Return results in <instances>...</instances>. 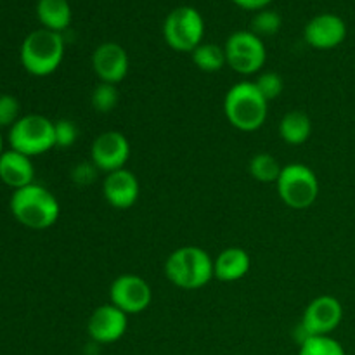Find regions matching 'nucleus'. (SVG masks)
I'll list each match as a JSON object with an SVG mask.
<instances>
[{
	"mask_svg": "<svg viewBox=\"0 0 355 355\" xmlns=\"http://www.w3.org/2000/svg\"><path fill=\"white\" fill-rule=\"evenodd\" d=\"M10 211L21 225L33 231L49 229L58 222L61 207L47 187L30 184L14 191L10 196Z\"/></svg>",
	"mask_w": 355,
	"mask_h": 355,
	"instance_id": "f257e3e1",
	"label": "nucleus"
},
{
	"mask_svg": "<svg viewBox=\"0 0 355 355\" xmlns=\"http://www.w3.org/2000/svg\"><path fill=\"white\" fill-rule=\"evenodd\" d=\"M224 113L236 130L255 132L266 123L269 101L259 92L253 82H239L225 94Z\"/></svg>",
	"mask_w": 355,
	"mask_h": 355,
	"instance_id": "f03ea898",
	"label": "nucleus"
},
{
	"mask_svg": "<svg viewBox=\"0 0 355 355\" xmlns=\"http://www.w3.org/2000/svg\"><path fill=\"white\" fill-rule=\"evenodd\" d=\"M165 276L180 290H200L214 279V259L200 246L177 248L165 260Z\"/></svg>",
	"mask_w": 355,
	"mask_h": 355,
	"instance_id": "7ed1b4c3",
	"label": "nucleus"
},
{
	"mask_svg": "<svg viewBox=\"0 0 355 355\" xmlns=\"http://www.w3.org/2000/svg\"><path fill=\"white\" fill-rule=\"evenodd\" d=\"M19 59L23 68L33 76H49L61 66L64 59V38L62 33L35 30L21 44Z\"/></svg>",
	"mask_w": 355,
	"mask_h": 355,
	"instance_id": "20e7f679",
	"label": "nucleus"
},
{
	"mask_svg": "<svg viewBox=\"0 0 355 355\" xmlns=\"http://www.w3.org/2000/svg\"><path fill=\"white\" fill-rule=\"evenodd\" d=\"M276 186L281 201L293 210H307L319 196L318 175L304 163H290L283 166Z\"/></svg>",
	"mask_w": 355,
	"mask_h": 355,
	"instance_id": "39448f33",
	"label": "nucleus"
},
{
	"mask_svg": "<svg viewBox=\"0 0 355 355\" xmlns=\"http://www.w3.org/2000/svg\"><path fill=\"white\" fill-rule=\"evenodd\" d=\"M10 149L23 155L40 156L55 148L54 121L42 114H26L21 116L9 128Z\"/></svg>",
	"mask_w": 355,
	"mask_h": 355,
	"instance_id": "423d86ee",
	"label": "nucleus"
},
{
	"mask_svg": "<svg viewBox=\"0 0 355 355\" xmlns=\"http://www.w3.org/2000/svg\"><path fill=\"white\" fill-rule=\"evenodd\" d=\"M205 21L200 10L191 6H180L168 12L163 23V38L177 52H193L203 44Z\"/></svg>",
	"mask_w": 355,
	"mask_h": 355,
	"instance_id": "0eeeda50",
	"label": "nucleus"
},
{
	"mask_svg": "<svg viewBox=\"0 0 355 355\" xmlns=\"http://www.w3.org/2000/svg\"><path fill=\"white\" fill-rule=\"evenodd\" d=\"M224 51L227 66L239 75H255L266 64V44L253 31H234L225 40Z\"/></svg>",
	"mask_w": 355,
	"mask_h": 355,
	"instance_id": "6e6552de",
	"label": "nucleus"
},
{
	"mask_svg": "<svg viewBox=\"0 0 355 355\" xmlns=\"http://www.w3.org/2000/svg\"><path fill=\"white\" fill-rule=\"evenodd\" d=\"M343 319V307L338 298L322 295L314 298L304 311L297 328L298 343L311 336H331Z\"/></svg>",
	"mask_w": 355,
	"mask_h": 355,
	"instance_id": "1a4fd4ad",
	"label": "nucleus"
},
{
	"mask_svg": "<svg viewBox=\"0 0 355 355\" xmlns=\"http://www.w3.org/2000/svg\"><path fill=\"white\" fill-rule=\"evenodd\" d=\"M110 300L127 315L141 314L151 305L153 291L148 281L135 274H121L111 283Z\"/></svg>",
	"mask_w": 355,
	"mask_h": 355,
	"instance_id": "9d476101",
	"label": "nucleus"
},
{
	"mask_svg": "<svg viewBox=\"0 0 355 355\" xmlns=\"http://www.w3.org/2000/svg\"><path fill=\"white\" fill-rule=\"evenodd\" d=\"M128 158H130V142L121 132H103L94 139L90 146V162L104 173L125 168Z\"/></svg>",
	"mask_w": 355,
	"mask_h": 355,
	"instance_id": "9b49d317",
	"label": "nucleus"
},
{
	"mask_svg": "<svg viewBox=\"0 0 355 355\" xmlns=\"http://www.w3.org/2000/svg\"><path fill=\"white\" fill-rule=\"evenodd\" d=\"M128 328V315L113 304L97 307L87 321L90 340L99 345H111L123 338Z\"/></svg>",
	"mask_w": 355,
	"mask_h": 355,
	"instance_id": "f8f14e48",
	"label": "nucleus"
},
{
	"mask_svg": "<svg viewBox=\"0 0 355 355\" xmlns=\"http://www.w3.org/2000/svg\"><path fill=\"white\" fill-rule=\"evenodd\" d=\"M304 38L312 49L329 51L343 44L347 38V24L336 14H318L305 24Z\"/></svg>",
	"mask_w": 355,
	"mask_h": 355,
	"instance_id": "ddd939ff",
	"label": "nucleus"
},
{
	"mask_svg": "<svg viewBox=\"0 0 355 355\" xmlns=\"http://www.w3.org/2000/svg\"><path fill=\"white\" fill-rule=\"evenodd\" d=\"M128 54L116 42H104L92 52V69L101 82L118 85L128 73Z\"/></svg>",
	"mask_w": 355,
	"mask_h": 355,
	"instance_id": "4468645a",
	"label": "nucleus"
},
{
	"mask_svg": "<svg viewBox=\"0 0 355 355\" xmlns=\"http://www.w3.org/2000/svg\"><path fill=\"white\" fill-rule=\"evenodd\" d=\"M141 186L134 172L127 168L106 173L103 180V196L110 207L116 210H128L139 200Z\"/></svg>",
	"mask_w": 355,
	"mask_h": 355,
	"instance_id": "2eb2a0df",
	"label": "nucleus"
},
{
	"mask_svg": "<svg viewBox=\"0 0 355 355\" xmlns=\"http://www.w3.org/2000/svg\"><path fill=\"white\" fill-rule=\"evenodd\" d=\"M35 166L30 156L7 149L0 156V180L14 191L33 184Z\"/></svg>",
	"mask_w": 355,
	"mask_h": 355,
	"instance_id": "dca6fc26",
	"label": "nucleus"
},
{
	"mask_svg": "<svg viewBox=\"0 0 355 355\" xmlns=\"http://www.w3.org/2000/svg\"><path fill=\"white\" fill-rule=\"evenodd\" d=\"M250 267H252V259L248 252L239 246H231L218 253L217 259H214V277L222 283H234L250 272Z\"/></svg>",
	"mask_w": 355,
	"mask_h": 355,
	"instance_id": "f3484780",
	"label": "nucleus"
},
{
	"mask_svg": "<svg viewBox=\"0 0 355 355\" xmlns=\"http://www.w3.org/2000/svg\"><path fill=\"white\" fill-rule=\"evenodd\" d=\"M71 6L68 0H38L37 17L42 28L62 33L71 24Z\"/></svg>",
	"mask_w": 355,
	"mask_h": 355,
	"instance_id": "a211bd4d",
	"label": "nucleus"
},
{
	"mask_svg": "<svg viewBox=\"0 0 355 355\" xmlns=\"http://www.w3.org/2000/svg\"><path fill=\"white\" fill-rule=\"evenodd\" d=\"M312 121L304 111H290L279 121V135L286 144L300 146L311 139Z\"/></svg>",
	"mask_w": 355,
	"mask_h": 355,
	"instance_id": "6ab92c4d",
	"label": "nucleus"
},
{
	"mask_svg": "<svg viewBox=\"0 0 355 355\" xmlns=\"http://www.w3.org/2000/svg\"><path fill=\"white\" fill-rule=\"evenodd\" d=\"M193 62L198 69L205 73H217L227 64L225 61V51L218 44L214 42H203L191 52Z\"/></svg>",
	"mask_w": 355,
	"mask_h": 355,
	"instance_id": "aec40b11",
	"label": "nucleus"
},
{
	"mask_svg": "<svg viewBox=\"0 0 355 355\" xmlns=\"http://www.w3.org/2000/svg\"><path fill=\"white\" fill-rule=\"evenodd\" d=\"M248 170L257 182L272 184L277 182L283 166H281L279 162H277L272 155H269V153H259V155H255L250 159Z\"/></svg>",
	"mask_w": 355,
	"mask_h": 355,
	"instance_id": "412c9836",
	"label": "nucleus"
},
{
	"mask_svg": "<svg viewBox=\"0 0 355 355\" xmlns=\"http://www.w3.org/2000/svg\"><path fill=\"white\" fill-rule=\"evenodd\" d=\"M118 103H120V92L113 83L99 82L90 94V104L97 113H111L118 106Z\"/></svg>",
	"mask_w": 355,
	"mask_h": 355,
	"instance_id": "4be33fe9",
	"label": "nucleus"
},
{
	"mask_svg": "<svg viewBox=\"0 0 355 355\" xmlns=\"http://www.w3.org/2000/svg\"><path fill=\"white\" fill-rule=\"evenodd\" d=\"M298 355H347L345 349L333 336H311L300 343Z\"/></svg>",
	"mask_w": 355,
	"mask_h": 355,
	"instance_id": "5701e85b",
	"label": "nucleus"
},
{
	"mask_svg": "<svg viewBox=\"0 0 355 355\" xmlns=\"http://www.w3.org/2000/svg\"><path fill=\"white\" fill-rule=\"evenodd\" d=\"M283 26V19H281L279 12L270 9H262L259 12H255L252 19V30L257 37H272Z\"/></svg>",
	"mask_w": 355,
	"mask_h": 355,
	"instance_id": "b1692460",
	"label": "nucleus"
},
{
	"mask_svg": "<svg viewBox=\"0 0 355 355\" xmlns=\"http://www.w3.org/2000/svg\"><path fill=\"white\" fill-rule=\"evenodd\" d=\"M253 83H255V87L259 89V92L262 94V96L266 97L269 103L270 101L277 99V97H279L284 90L283 78H281V75H277V73H274V71L260 73Z\"/></svg>",
	"mask_w": 355,
	"mask_h": 355,
	"instance_id": "393cba45",
	"label": "nucleus"
},
{
	"mask_svg": "<svg viewBox=\"0 0 355 355\" xmlns=\"http://www.w3.org/2000/svg\"><path fill=\"white\" fill-rule=\"evenodd\" d=\"M54 137L55 148H71L78 139V127L73 120L61 118L54 121Z\"/></svg>",
	"mask_w": 355,
	"mask_h": 355,
	"instance_id": "a878e982",
	"label": "nucleus"
},
{
	"mask_svg": "<svg viewBox=\"0 0 355 355\" xmlns=\"http://www.w3.org/2000/svg\"><path fill=\"white\" fill-rule=\"evenodd\" d=\"M21 114V104L10 94H0V128L12 127Z\"/></svg>",
	"mask_w": 355,
	"mask_h": 355,
	"instance_id": "bb28decb",
	"label": "nucleus"
},
{
	"mask_svg": "<svg viewBox=\"0 0 355 355\" xmlns=\"http://www.w3.org/2000/svg\"><path fill=\"white\" fill-rule=\"evenodd\" d=\"M97 168L92 162L76 163L71 170V179L76 186H90L96 180Z\"/></svg>",
	"mask_w": 355,
	"mask_h": 355,
	"instance_id": "cd10ccee",
	"label": "nucleus"
},
{
	"mask_svg": "<svg viewBox=\"0 0 355 355\" xmlns=\"http://www.w3.org/2000/svg\"><path fill=\"white\" fill-rule=\"evenodd\" d=\"M238 7L245 10H253V12H259V10L267 9V6L272 3V0H232Z\"/></svg>",
	"mask_w": 355,
	"mask_h": 355,
	"instance_id": "c85d7f7f",
	"label": "nucleus"
},
{
	"mask_svg": "<svg viewBox=\"0 0 355 355\" xmlns=\"http://www.w3.org/2000/svg\"><path fill=\"white\" fill-rule=\"evenodd\" d=\"M3 151H6V149H3V137H2V132H0V156L3 155Z\"/></svg>",
	"mask_w": 355,
	"mask_h": 355,
	"instance_id": "c756f323",
	"label": "nucleus"
}]
</instances>
